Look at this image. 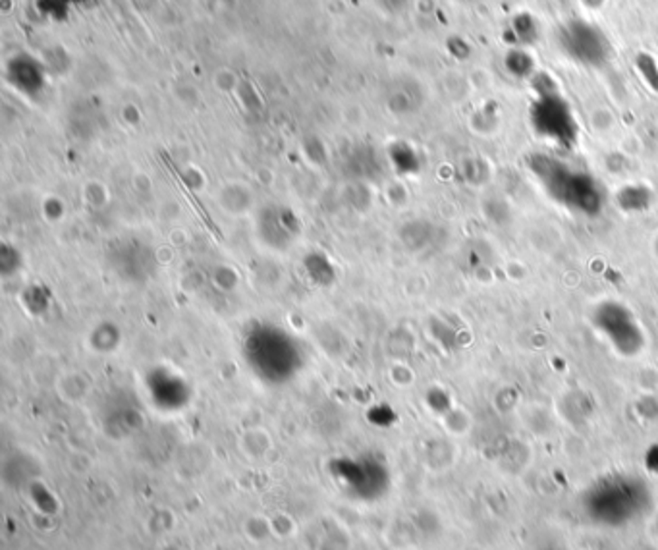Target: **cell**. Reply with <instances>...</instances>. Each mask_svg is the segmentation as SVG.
Segmentation results:
<instances>
[{"label": "cell", "mask_w": 658, "mask_h": 550, "mask_svg": "<svg viewBox=\"0 0 658 550\" xmlns=\"http://www.w3.org/2000/svg\"><path fill=\"white\" fill-rule=\"evenodd\" d=\"M531 126L537 135L558 147H574L578 124L564 98L554 93H540L531 105Z\"/></svg>", "instance_id": "2"}, {"label": "cell", "mask_w": 658, "mask_h": 550, "mask_svg": "<svg viewBox=\"0 0 658 550\" xmlns=\"http://www.w3.org/2000/svg\"><path fill=\"white\" fill-rule=\"evenodd\" d=\"M513 27H516V33L520 35L522 41H529L531 37L535 39L537 25H535V20L531 16H525V14H523V16H518L516 20H513Z\"/></svg>", "instance_id": "5"}, {"label": "cell", "mask_w": 658, "mask_h": 550, "mask_svg": "<svg viewBox=\"0 0 658 550\" xmlns=\"http://www.w3.org/2000/svg\"><path fill=\"white\" fill-rule=\"evenodd\" d=\"M560 45L569 59L591 68L603 66L610 51L608 41L598 27L585 20H574L562 27Z\"/></svg>", "instance_id": "3"}, {"label": "cell", "mask_w": 658, "mask_h": 550, "mask_svg": "<svg viewBox=\"0 0 658 550\" xmlns=\"http://www.w3.org/2000/svg\"><path fill=\"white\" fill-rule=\"evenodd\" d=\"M529 166L540 186L560 205L585 215L597 213L603 205V193H600L597 180L589 174L576 171L547 154H537Z\"/></svg>", "instance_id": "1"}, {"label": "cell", "mask_w": 658, "mask_h": 550, "mask_svg": "<svg viewBox=\"0 0 658 550\" xmlns=\"http://www.w3.org/2000/svg\"><path fill=\"white\" fill-rule=\"evenodd\" d=\"M510 59L512 61H508V66H510L512 72H516L518 76H523L527 72H531L533 62H531V59H529V56L523 51H512Z\"/></svg>", "instance_id": "4"}]
</instances>
